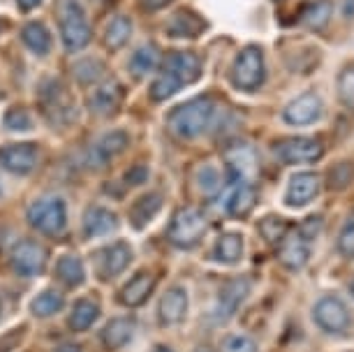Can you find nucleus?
<instances>
[{
  "label": "nucleus",
  "mask_w": 354,
  "mask_h": 352,
  "mask_svg": "<svg viewBox=\"0 0 354 352\" xmlns=\"http://www.w3.org/2000/svg\"><path fill=\"white\" fill-rule=\"evenodd\" d=\"M213 111H216V102L209 95H199L195 100L178 104L176 109L169 111V130L171 135H176L178 139H197L202 137L206 128L211 125Z\"/></svg>",
  "instance_id": "f257e3e1"
},
{
  "label": "nucleus",
  "mask_w": 354,
  "mask_h": 352,
  "mask_svg": "<svg viewBox=\"0 0 354 352\" xmlns=\"http://www.w3.org/2000/svg\"><path fill=\"white\" fill-rule=\"evenodd\" d=\"M58 26L63 44L70 54H77L91 42V24L82 0H58Z\"/></svg>",
  "instance_id": "f03ea898"
},
{
  "label": "nucleus",
  "mask_w": 354,
  "mask_h": 352,
  "mask_svg": "<svg viewBox=\"0 0 354 352\" xmlns=\"http://www.w3.org/2000/svg\"><path fill=\"white\" fill-rule=\"evenodd\" d=\"M266 79L264 54L257 44H250L239 51L236 61L232 68V84L241 93H255Z\"/></svg>",
  "instance_id": "7ed1b4c3"
},
{
  "label": "nucleus",
  "mask_w": 354,
  "mask_h": 352,
  "mask_svg": "<svg viewBox=\"0 0 354 352\" xmlns=\"http://www.w3.org/2000/svg\"><path fill=\"white\" fill-rule=\"evenodd\" d=\"M28 223L35 230L44 232L49 237H58L68 228V207L61 197L56 195H44L37 197L35 202L28 207Z\"/></svg>",
  "instance_id": "20e7f679"
},
{
  "label": "nucleus",
  "mask_w": 354,
  "mask_h": 352,
  "mask_svg": "<svg viewBox=\"0 0 354 352\" xmlns=\"http://www.w3.org/2000/svg\"><path fill=\"white\" fill-rule=\"evenodd\" d=\"M206 234V218L202 211L197 209H181L176 216L171 218L169 228H167V237L174 246L178 248H192L202 241V237Z\"/></svg>",
  "instance_id": "39448f33"
},
{
  "label": "nucleus",
  "mask_w": 354,
  "mask_h": 352,
  "mask_svg": "<svg viewBox=\"0 0 354 352\" xmlns=\"http://www.w3.org/2000/svg\"><path fill=\"white\" fill-rule=\"evenodd\" d=\"M273 154L285 165H313L324 154V144L317 137H292L273 144Z\"/></svg>",
  "instance_id": "423d86ee"
},
{
  "label": "nucleus",
  "mask_w": 354,
  "mask_h": 352,
  "mask_svg": "<svg viewBox=\"0 0 354 352\" xmlns=\"http://www.w3.org/2000/svg\"><path fill=\"white\" fill-rule=\"evenodd\" d=\"M313 317H315L317 327L329 331V334H340V331L350 327V311H347L343 299L336 295L317 299L315 308H313Z\"/></svg>",
  "instance_id": "0eeeda50"
},
{
  "label": "nucleus",
  "mask_w": 354,
  "mask_h": 352,
  "mask_svg": "<svg viewBox=\"0 0 354 352\" xmlns=\"http://www.w3.org/2000/svg\"><path fill=\"white\" fill-rule=\"evenodd\" d=\"M10 264H12V271L19 276H39L44 271L46 253L37 241L21 239V241L15 243V248L10 250Z\"/></svg>",
  "instance_id": "6e6552de"
},
{
  "label": "nucleus",
  "mask_w": 354,
  "mask_h": 352,
  "mask_svg": "<svg viewBox=\"0 0 354 352\" xmlns=\"http://www.w3.org/2000/svg\"><path fill=\"white\" fill-rule=\"evenodd\" d=\"M39 163L37 144H5L0 146V167L10 174H30Z\"/></svg>",
  "instance_id": "1a4fd4ad"
},
{
  "label": "nucleus",
  "mask_w": 354,
  "mask_h": 352,
  "mask_svg": "<svg viewBox=\"0 0 354 352\" xmlns=\"http://www.w3.org/2000/svg\"><path fill=\"white\" fill-rule=\"evenodd\" d=\"M322 98L317 95V93H301V95H297L292 100L290 104L283 109V121L287 125H297V128H301V125H313L319 121V116H322Z\"/></svg>",
  "instance_id": "9d476101"
},
{
  "label": "nucleus",
  "mask_w": 354,
  "mask_h": 352,
  "mask_svg": "<svg viewBox=\"0 0 354 352\" xmlns=\"http://www.w3.org/2000/svg\"><path fill=\"white\" fill-rule=\"evenodd\" d=\"M39 100H42L44 116H49L53 123H68L75 116V107L70 102V95L53 79L51 82H44L42 91H39Z\"/></svg>",
  "instance_id": "9b49d317"
},
{
  "label": "nucleus",
  "mask_w": 354,
  "mask_h": 352,
  "mask_svg": "<svg viewBox=\"0 0 354 352\" xmlns=\"http://www.w3.org/2000/svg\"><path fill=\"white\" fill-rule=\"evenodd\" d=\"M128 146V132L123 130H111L97 139L95 144H91L88 154H86V165L93 169L106 167L118 154H123Z\"/></svg>",
  "instance_id": "f8f14e48"
},
{
  "label": "nucleus",
  "mask_w": 354,
  "mask_h": 352,
  "mask_svg": "<svg viewBox=\"0 0 354 352\" xmlns=\"http://www.w3.org/2000/svg\"><path fill=\"white\" fill-rule=\"evenodd\" d=\"M319 176L315 172H299V174H292L290 183L285 188V204L292 209H301L306 204H310L313 199L317 197L319 192Z\"/></svg>",
  "instance_id": "ddd939ff"
},
{
  "label": "nucleus",
  "mask_w": 354,
  "mask_h": 352,
  "mask_svg": "<svg viewBox=\"0 0 354 352\" xmlns=\"http://www.w3.org/2000/svg\"><path fill=\"white\" fill-rule=\"evenodd\" d=\"M160 72H167V75L176 77L183 86H188L202 77V61L190 51H171L165 56Z\"/></svg>",
  "instance_id": "4468645a"
},
{
  "label": "nucleus",
  "mask_w": 354,
  "mask_h": 352,
  "mask_svg": "<svg viewBox=\"0 0 354 352\" xmlns=\"http://www.w3.org/2000/svg\"><path fill=\"white\" fill-rule=\"evenodd\" d=\"M188 292L181 285H174L162 295L158 306V320L162 327H174V324L183 322L188 315Z\"/></svg>",
  "instance_id": "2eb2a0df"
},
{
  "label": "nucleus",
  "mask_w": 354,
  "mask_h": 352,
  "mask_svg": "<svg viewBox=\"0 0 354 352\" xmlns=\"http://www.w3.org/2000/svg\"><path fill=\"white\" fill-rule=\"evenodd\" d=\"M278 257L287 269H304L310 260V241H306L299 232H287L283 241L278 243Z\"/></svg>",
  "instance_id": "dca6fc26"
},
{
  "label": "nucleus",
  "mask_w": 354,
  "mask_h": 352,
  "mask_svg": "<svg viewBox=\"0 0 354 352\" xmlns=\"http://www.w3.org/2000/svg\"><path fill=\"white\" fill-rule=\"evenodd\" d=\"M220 204H223V209H225L227 216L241 218L245 214H250V211L255 209V204H257L255 185H250V183H234L232 188L223 195Z\"/></svg>",
  "instance_id": "f3484780"
},
{
  "label": "nucleus",
  "mask_w": 354,
  "mask_h": 352,
  "mask_svg": "<svg viewBox=\"0 0 354 352\" xmlns=\"http://www.w3.org/2000/svg\"><path fill=\"white\" fill-rule=\"evenodd\" d=\"M248 292H250V281L245 276L234 278V281L227 283L218 295L216 313H218L220 320H227V317H232L234 313H236V308L241 306V302L248 297Z\"/></svg>",
  "instance_id": "a211bd4d"
},
{
  "label": "nucleus",
  "mask_w": 354,
  "mask_h": 352,
  "mask_svg": "<svg viewBox=\"0 0 354 352\" xmlns=\"http://www.w3.org/2000/svg\"><path fill=\"white\" fill-rule=\"evenodd\" d=\"M121 98H123L121 86L109 79V82H100L95 89H93L91 98H88V104H91L93 114L109 116L121 107Z\"/></svg>",
  "instance_id": "6ab92c4d"
},
{
  "label": "nucleus",
  "mask_w": 354,
  "mask_h": 352,
  "mask_svg": "<svg viewBox=\"0 0 354 352\" xmlns=\"http://www.w3.org/2000/svg\"><path fill=\"white\" fill-rule=\"evenodd\" d=\"M132 262V250L128 243H113L104 248L102 257H100V278L111 281V278L121 276Z\"/></svg>",
  "instance_id": "aec40b11"
},
{
  "label": "nucleus",
  "mask_w": 354,
  "mask_h": 352,
  "mask_svg": "<svg viewBox=\"0 0 354 352\" xmlns=\"http://www.w3.org/2000/svg\"><path fill=\"white\" fill-rule=\"evenodd\" d=\"M227 167H230V174L236 178V183H248L245 178L255 176L259 169L255 149H250V146H236V149H232L230 156H227Z\"/></svg>",
  "instance_id": "412c9836"
},
{
  "label": "nucleus",
  "mask_w": 354,
  "mask_h": 352,
  "mask_svg": "<svg viewBox=\"0 0 354 352\" xmlns=\"http://www.w3.org/2000/svg\"><path fill=\"white\" fill-rule=\"evenodd\" d=\"M118 230V218L104 207H91L84 216V234L88 239L109 237Z\"/></svg>",
  "instance_id": "4be33fe9"
},
{
  "label": "nucleus",
  "mask_w": 354,
  "mask_h": 352,
  "mask_svg": "<svg viewBox=\"0 0 354 352\" xmlns=\"http://www.w3.org/2000/svg\"><path fill=\"white\" fill-rule=\"evenodd\" d=\"M206 30V21L199 15H195L192 10H178L176 15H171V19L167 21V35L169 37H197Z\"/></svg>",
  "instance_id": "5701e85b"
},
{
  "label": "nucleus",
  "mask_w": 354,
  "mask_h": 352,
  "mask_svg": "<svg viewBox=\"0 0 354 352\" xmlns=\"http://www.w3.org/2000/svg\"><path fill=\"white\" fill-rule=\"evenodd\" d=\"M243 257V237L241 232H223L213 246L211 260L220 264H236Z\"/></svg>",
  "instance_id": "b1692460"
},
{
  "label": "nucleus",
  "mask_w": 354,
  "mask_h": 352,
  "mask_svg": "<svg viewBox=\"0 0 354 352\" xmlns=\"http://www.w3.org/2000/svg\"><path fill=\"white\" fill-rule=\"evenodd\" d=\"M331 15H333L331 0H308L306 5H301L299 21L310 30H324L331 21Z\"/></svg>",
  "instance_id": "393cba45"
},
{
  "label": "nucleus",
  "mask_w": 354,
  "mask_h": 352,
  "mask_svg": "<svg viewBox=\"0 0 354 352\" xmlns=\"http://www.w3.org/2000/svg\"><path fill=\"white\" fill-rule=\"evenodd\" d=\"M153 285H156V276L142 271L121 290V302L130 308L142 306V304H146V299L153 295Z\"/></svg>",
  "instance_id": "a878e982"
},
{
  "label": "nucleus",
  "mask_w": 354,
  "mask_h": 352,
  "mask_svg": "<svg viewBox=\"0 0 354 352\" xmlns=\"http://www.w3.org/2000/svg\"><path fill=\"white\" fill-rule=\"evenodd\" d=\"M132 336H135V322H132L130 317H113L102 329V334H100L102 343L109 350H118V348H123V345H128Z\"/></svg>",
  "instance_id": "bb28decb"
},
{
  "label": "nucleus",
  "mask_w": 354,
  "mask_h": 352,
  "mask_svg": "<svg viewBox=\"0 0 354 352\" xmlns=\"http://www.w3.org/2000/svg\"><path fill=\"white\" fill-rule=\"evenodd\" d=\"M160 209H162V197L158 192H146L144 197L137 199L135 207H132V225L137 230H144L158 216Z\"/></svg>",
  "instance_id": "cd10ccee"
},
{
  "label": "nucleus",
  "mask_w": 354,
  "mask_h": 352,
  "mask_svg": "<svg viewBox=\"0 0 354 352\" xmlns=\"http://www.w3.org/2000/svg\"><path fill=\"white\" fill-rule=\"evenodd\" d=\"M56 278L68 288H79L86 281V271H84V262L79 260L77 255H63L56 264Z\"/></svg>",
  "instance_id": "c85d7f7f"
},
{
  "label": "nucleus",
  "mask_w": 354,
  "mask_h": 352,
  "mask_svg": "<svg viewBox=\"0 0 354 352\" xmlns=\"http://www.w3.org/2000/svg\"><path fill=\"white\" fill-rule=\"evenodd\" d=\"M100 317V308L93 299H79L70 313V329L72 331H86L91 329Z\"/></svg>",
  "instance_id": "c756f323"
},
{
  "label": "nucleus",
  "mask_w": 354,
  "mask_h": 352,
  "mask_svg": "<svg viewBox=\"0 0 354 352\" xmlns=\"http://www.w3.org/2000/svg\"><path fill=\"white\" fill-rule=\"evenodd\" d=\"M63 306H65V297H63V292H58V290H42L30 302L32 315H37V317H51V315L61 313Z\"/></svg>",
  "instance_id": "7c9ffc66"
},
{
  "label": "nucleus",
  "mask_w": 354,
  "mask_h": 352,
  "mask_svg": "<svg viewBox=\"0 0 354 352\" xmlns=\"http://www.w3.org/2000/svg\"><path fill=\"white\" fill-rule=\"evenodd\" d=\"M21 37H24L26 46H28L35 56H46L51 51V35L39 21H32L28 26H24Z\"/></svg>",
  "instance_id": "2f4dec72"
},
{
  "label": "nucleus",
  "mask_w": 354,
  "mask_h": 352,
  "mask_svg": "<svg viewBox=\"0 0 354 352\" xmlns=\"http://www.w3.org/2000/svg\"><path fill=\"white\" fill-rule=\"evenodd\" d=\"M132 35V21L130 17L125 15H116L106 26V33H104V42L109 49H121V46L128 42Z\"/></svg>",
  "instance_id": "473e14b6"
},
{
  "label": "nucleus",
  "mask_w": 354,
  "mask_h": 352,
  "mask_svg": "<svg viewBox=\"0 0 354 352\" xmlns=\"http://www.w3.org/2000/svg\"><path fill=\"white\" fill-rule=\"evenodd\" d=\"M156 65H158V51H156V46H151V44L139 46L130 58V72H132V77H137V79L146 77Z\"/></svg>",
  "instance_id": "72a5a7b5"
},
{
  "label": "nucleus",
  "mask_w": 354,
  "mask_h": 352,
  "mask_svg": "<svg viewBox=\"0 0 354 352\" xmlns=\"http://www.w3.org/2000/svg\"><path fill=\"white\" fill-rule=\"evenodd\" d=\"M336 93L343 107L354 109V65H345V68L338 72Z\"/></svg>",
  "instance_id": "f704fd0d"
},
{
  "label": "nucleus",
  "mask_w": 354,
  "mask_h": 352,
  "mask_svg": "<svg viewBox=\"0 0 354 352\" xmlns=\"http://www.w3.org/2000/svg\"><path fill=\"white\" fill-rule=\"evenodd\" d=\"M183 89V84L178 82L176 77H171V75H167V72H160V75L156 77V82L151 84V98L153 100H167V98H171L174 93H178Z\"/></svg>",
  "instance_id": "c9c22d12"
},
{
  "label": "nucleus",
  "mask_w": 354,
  "mask_h": 352,
  "mask_svg": "<svg viewBox=\"0 0 354 352\" xmlns=\"http://www.w3.org/2000/svg\"><path fill=\"white\" fill-rule=\"evenodd\" d=\"M352 181H354V165L352 163L333 165L329 169V174H326V183H329V188H333V190H343Z\"/></svg>",
  "instance_id": "e433bc0d"
},
{
  "label": "nucleus",
  "mask_w": 354,
  "mask_h": 352,
  "mask_svg": "<svg viewBox=\"0 0 354 352\" xmlns=\"http://www.w3.org/2000/svg\"><path fill=\"white\" fill-rule=\"evenodd\" d=\"M259 232H262V237L269 243L278 246L283 241V237L287 234V225L285 221H280V218L269 216V218H264V221H259Z\"/></svg>",
  "instance_id": "4c0bfd02"
},
{
  "label": "nucleus",
  "mask_w": 354,
  "mask_h": 352,
  "mask_svg": "<svg viewBox=\"0 0 354 352\" xmlns=\"http://www.w3.org/2000/svg\"><path fill=\"white\" fill-rule=\"evenodd\" d=\"M197 183L206 195H216L220 190V185H223V178H220V172L213 167V165H204V167H199L197 172Z\"/></svg>",
  "instance_id": "58836bf2"
},
{
  "label": "nucleus",
  "mask_w": 354,
  "mask_h": 352,
  "mask_svg": "<svg viewBox=\"0 0 354 352\" xmlns=\"http://www.w3.org/2000/svg\"><path fill=\"white\" fill-rule=\"evenodd\" d=\"M338 253L345 257H354V211L345 218L338 234Z\"/></svg>",
  "instance_id": "ea45409f"
},
{
  "label": "nucleus",
  "mask_w": 354,
  "mask_h": 352,
  "mask_svg": "<svg viewBox=\"0 0 354 352\" xmlns=\"http://www.w3.org/2000/svg\"><path fill=\"white\" fill-rule=\"evenodd\" d=\"M220 352H259L257 343L243 334H230L220 343Z\"/></svg>",
  "instance_id": "a19ab883"
},
{
  "label": "nucleus",
  "mask_w": 354,
  "mask_h": 352,
  "mask_svg": "<svg viewBox=\"0 0 354 352\" xmlns=\"http://www.w3.org/2000/svg\"><path fill=\"white\" fill-rule=\"evenodd\" d=\"M5 125L10 130H17V132H24V130H30L32 123H30V114L21 107H15L5 114Z\"/></svg>",
  "instance_id": "79ce46f5"
},
{
  "label": "nucleus",
  "mask_w": 354,
  "mask_h": 352,
  "mask_svg": "<svg viewBox=\"0 0 354 352\" xmlns=\"http://www.w3.org/2000/svg\"><path fill=\"white\" fill-rule=\"evenodd\" d=\"M324 228V221L319 216H310L308 221L301 223V228H299V234H301L306 241H313V239H317V234L322 232Z\"/></svg>",
  "instance_id": "37998d69"
},
{
  "label": "nucleus",
  "mask_w": 354,
  "mask_h": 352,
  "mask_svg": "<svg viewBox=\"0 0 354 352\" xmlns=\"http://www.w3.org/2000/svg\"><path fill=\"white\" fill-rule=\"evenodd\" d=\"M171 0H139V5L146 10V12H156V10H162L165 5H169Z\"/></svg>",
  "instance_id": "c03bdc74"
},
{
  "label": "nucleus",
  "mask_w": 354,
  "mask_h": 352,
  "mask_svg": "<svg viewBox=\"0 0 354 352\" xmlns=\"http://www.w3.org/2000/svg\"><path fill=\"white\" fill-rule=\"evenodd\" d=\"M340 10L347 19H354V0H340Z\"/></svg>",
  "instance_id": "a18cd8bd"
},
{
  "label": "nucleus",
  "mask_w": 354,
  "mask_h": 352,
  "mask_svg": "<svg viewBox=\"0 0 354 352\" xmlns=\"http://www.w3.org/2000/svg\"><path fill=\"white\" fill-rule=\"evenodd\" d=\"M42 3V0H17V5L21 8L24 12H28V10H32V8H37V5Z\"/></svg>",
  "instance_id": "49530a36"
},
{
  "label": "nucleus",
  "mask_w": 354,
  "mask_h": 352,
  "mask_svg": "<svg viewBox=\"0 0 354 352\" xmlns=\"http://www.w3.org/2000/svg\"><path fill=\"white\" fill-rule=\"evenodd\" d=\"M56 352H82V348L75 343H63V345H58Z\"/></svg>",
  "instance_id": "de8ad7c7"
},
{
  "label": "nucleus",
  "mask_w": 354,
  "mask_h": 352,
  "mask_svg": "<svg viewBox=\"0 0 354 352\" xmlns=\"http://www.w3.org/2000/svg\"><path fill=\"white\" fill-rule=\"evenodd\" d=\"M5 26H8V21H5V19H0V33L5 30Z\"/></svg>",
  "instance_id": "09e8293b"
},
{
  "label": "nucleus",
  "mask_w": 354,
  "mask_h": 352,
  "mask_svg": "<svg viewBox=\"0 0 354 352\" xmlns=\"http://www.w3.org/2000/svg\"><path fill=\"white\" fill-rule=\"evenodd\" d=\"M3 311H5L3 308V297H0V320H3Z\"/></svg>",
  "instance_id": "8fccbe9b"
},
{
  "label": "nucleus",
  "mask_w": 354,
  "mask_h": 352,
  "mask_svg": "<svg viewBox=\"0 0 354 352\" xmlns=\"http://www.w3.org/2000/svg\"><path fill=\"white\" fill-rule=\"evenodd\" d=\"M352 295H354V281H352Z\"/></svg>",
  "instance_id": "3c124183"
}]
</instances>
